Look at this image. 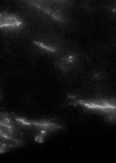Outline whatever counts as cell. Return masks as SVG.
I'll return each instance as SVG.
<instances>
[{
  "instance_id": "6da1fadb",
  "label": "cell",
  "mask_w": 116,
  "mask_h": 163,
  "mask_svg": "<svg viewBox=\"0 0 116 163\" xmlns=\"http://www.w3.org/2000/svg\"><path fill=\"white\" fill-rule=\"evenodd\" d=\"M2 23H1V27L7 26L8 25H19L21 23L18 19L14 16H9L7 15H2Z\"/></svg>"
},
{
  "instance_id": "7a4b0ae2",
  "label": "cell",
  "mask_w": 116,
  "mask_h": 163,
  "mask_svg": "<svg viewBox=\"0 0 116 163\" xmlns=\"http://www.w3.org/2000/svg\"><path fill=\"white\" fill-rule=\"evenodd\" d=\"M35 42V44L38 45L42 47V48H44L47 50L50 51H51V52H53V51H55V50L53 48H50V47H47L43 44L41 43L37 42Z\"/></svg>"
}]
</instances>
